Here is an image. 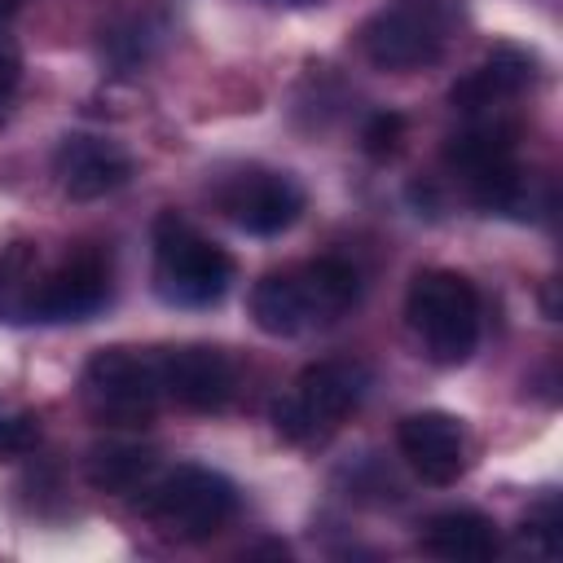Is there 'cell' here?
Instances as JSON below:
<instances>
[{
  "instance_id": "16",
  "label": "cell",
  "mask_w": 563,
  "mask_h": 563,
  "mask_svg": "<svg viewBox=\"0 0 563 563\" xmlns=\"http://www.w3.org/2000/svg\"><path fill=\"white\" fill-rule=\"evenodd\" d=\"M40 286V251L35 242H9L0 251V321H31Z\"/></svg>"
},
{
  "instance_id": "13",
  "label": "cell",
  "mask_w": 563,
  "mask_h": 563,
  "mask_svg": "<svg viewBox=\"0 0 563 563\" xmlns=\"http://www.w3.org/2000/svg\"><path fill=\"white\" fill-rule=\"evenodd\" d=\"M532 79H537L532 53H523V48H515V44H501V48H493L475 70H466V75L449 88V101H453V110H462V114H493L501 101L519 97Z\"/></svg>"
},
{
  "instance_id": "14",
  "label": "cell",
  "mask_w": 563,
  "mask_h": 563,
  "mask_svg": "<svg viewBox=\"0 0 563 563\" xmlns=\"http://www.w3.org/2000/svg\"><path fill=\"white\" fill-rule=\"evenodd\" d=\"M418 545L444 563H484L497 554V523L479 510H466V506L435 510L422 519Z\"/></svg>"
},
{
  "instance_id": "11",
  "label": "cell",
  "mask_w": 563,
  "mask_h": 563,
  "mask_svg": "<svg viewBox=\"0 0 563 563\" xmlns=\"http://www.w3.org/2000/svg\"><path fill=\"white\" fill-rule=\"evenodd\" d=\"M53 176L70 202H97V198H106L132 180V158L110 136L70 132L53 150Z\"/></svg>"
},
{
  "instance_id": "12",
  "label": "cell",
  "mask_w": 563,
  "mask_h": 563,
  "mask_svg": "<svg viewBox=\"0 0 563 563\" xmlns=\"http://www.w3.org/2000/svg\"><path fill=\"white\" fill-rule=\"evenodd\" d=\"M396 449L422 484L449 488L466 475V431L444 409L405 413L400 427H396Z\"/></svg>"
},
{
  "instance_id": "21",
  "label": "cell",
  "mask_w": 563,
  "mask_h": 563,
  "mask_svg": "<svg viewBox=\"0 0 563 563\" xmlns=\"http://www.w3.org/2000/svg\"><path fill=\"white\" fill-rule=\"evenodd\" d=\"M277 4H317V0H277Z\"/></svg>"
},
{
  "instance_id": "18",
  "label": "cell",
  "mask_w": 563,
  "mask_h": 563,
  "mask_svg": "<svg viewBox=\"0 0 563 563\" xmlns=\"http://www.w3.org/2000/svg\"><path fill=\"white\" fill-rule=\"evenodd\" d=\"M400 132H405V119H400V114H391V110H383V114H374V119L365 123L361 145H365V154H369V158H387V154H396Z\"/></svg>"
},
{
  "instance_id": "19",
  "label": "cell",
  "mask_w": 563,
  "mask_h": 563,
  "mask_svg": "<svg viewBox=\"0 0 563 563\" xmlns=\"http://www.w3.org/2000/svg\"><path fill=\"white\" fill-rule=\"evenodd\" d=\"M18 79H22V53H18V40L9 35V26H0V110L13 97Z\"/></svg>"
},
{
  "instance_id": "3",
  "label": "cell",
  "mask_w": 563,
  "mask_h": 563,
  "mask_svg": "<svg viewBox=\"0 0 563 563\" xmlns=\"http://www.w3.org/2000/svg\"><path fill=\"white\" fill-rule=\"evenodd\" d=\"M154 295L172 308H216L233 282V255L176 211L154 220Z\"/></svg>"
},
{
  "instance_id": "20",
  "label": "cell",
  "mask_w": 563,
  "mask_h": 563,
  "mask_svg": "<svg viewBox=\"0 0 563 563\" xmlns=\"http://www.w3.org/2000/svg\"><path fill=\"white\" fill-rule=\"evenodd\" d=\"M18 4H22V0H0V26H9V22H13Z\"/></svg>"
},
{
  "instance_id": "5",
  "label": "cell",
  "mask_w": 563,
  "mask_h": 563,
  "mask_svg": "<svg viewBox=\"0 0 563 563\" xmlns=\"http://www.w3.org/2000/svg\"><path fill=\"white\" fill-rule=\"evenodd\" d=\"M365 387H369V369L361 361H347V356L317 361L295 378L286 396L273 400L268 409L273 431L286 444H321L361 405Z\"/></svg>"
},
{
  "instance_id": "17",
  "label": "cell",
  "mask_w": 563,
  "mask_h": 563,
  "mask_svg": "<svg viewBox=\"0 0 563 563\" xmlns=\"http://www.w3.org/2000/svg\"><path fill=\"white\" fill-rule=\"evenodd\" d=\"M40 444V413H31L26 405L0 396V462L22 457Z\"/></svg>"
},
{
  "instance_id": "6",
  "label": "cell",
  "mask_w": 563,
  "mask_h": 563,
  "mask_svg": "<svg viewBox=\"0 0 563 563\" xmlns=\"http://www.w3.org/2000/svg\"><path fill=\"white\" fill-rule=\"evenodd\" d=\"M79 405L101 427H114V431L145 427L163 405V383H158L154 352L97 347L84 361V374H79Z\"/></svg>"
},
{
  "instance_id": "10",
  "label": "cell",
  "mask_w": 563,
  "mask_h": 563,
  "mask_svg": "<svg viewBox=\"0 0 563 563\" xmlns=\"http://www.w3.org/2000/svg\"><path fill=\"white\" fill-rule=\"evenodd\" d=\"M106 299H110V260L97 246H79L57 268L40 273L31 321H84Z\"/></svg>"
},
{
  "instance_id": "7",
  "label": "cell",
  "mask_w": 563,
  "mask_h": 563,
  "mask_svg": "<svg viewBox=\"0 0 563 563\" xmlns=\"http://www.w3.org/2000/svg\"><path fill=\"white\" fill-rule=\"evenodd\" d=\"M141 515L172 541H207L238 515V484L211 466L185 462L145 484Z\"/></svg>"
},
{
  "instance_id": "8",
  "label": "cell",
  "mask_w": 563,
  "mask_h": 563,
  "mask_svg": "<svg viewBox=\"0 0 563 563\" xmlns=\"http://www.w3.org/2000/svg\"><path fill=\"white\" fill-rule=\"evenodd\" d=\"M216 207L251 238H277L303 216V189L286 172L242 167L216 185Z\"/></svg>"
},
{
  "instance_id": "1",
  "label": "cell",
  "mask_w": 563,
  "mask_h": 563,
  "mask_svg": "<svg viewBox=\"0 0 563 563\" xmlns=\"http://www.w3.org/2000/svg\"><path fill=\"white\" fill-rule=\"evenodd\" d=\"M361 295V277L347 260L321 255L295 268H273L251 286V321L273 339H299L339 321Z\"/></svg>"
},
{
  "instance_id": "15",
  "label": "cell",
  "mask_w": 563,
  "mask_h": 563,
  "mask_svg": "<svg viewBox=\"0 0 563 563\" xmlns=\"http://www.w3.org/2000/svg\"><path fill=\"white\" fill-rule=\"evenodd\" d=\"M154 466H158L154 449H145V444H136V440H101V444H92L88 457H84V479H88L97 493L128 497V493H145Z\"/></svg>"
},
{
  "instance_id": "9",
  "label": "cell",
  "mask_w": 563,
  "mask_h": 563,
  "mask_svg": "<svg viewBox=\"0 0 563 563\" xmlns=\"http://www.w3.org/2000/svg\"><path fill=\"white\" fill-rule=\"evenodd\" d=\"M158 361V383H163V400H176L194 413H220L233 400L238 387V369L233 361L211 347V343H180V347H163L154 352Z\"/></svg>"
},
{
  "instance_id": "2",
  "label": "cell",
  "mask_w": 563,
  "mask_h": 563,
  "mask_svg": "<svg viewBox=\"0 0 563 563\" xmlns=\"http://www.w3.org/2000/svg\"><path fill=\"white\" fill-rule=\"evenodd\" d=\"M462 26V0H396L374 9L356 40L374 70L409 75L435 66Z\"/></svg>"
},
{
  "instance_id": "4",
  "label": "cell",
  "mask_w": 563,
  "mask_h": 563,
  "mask_svg": "<svg viewBox=\"0 0 563 563\" xmlns=\"http://www.w3.org/2000/svg\"><path fill=\"white\" fill-rule=\"evenodd\" d=\"M479 290L453 268H422L405 295V321L435 365H466L479 347Z\"/></svg>"
}]
</instances>
